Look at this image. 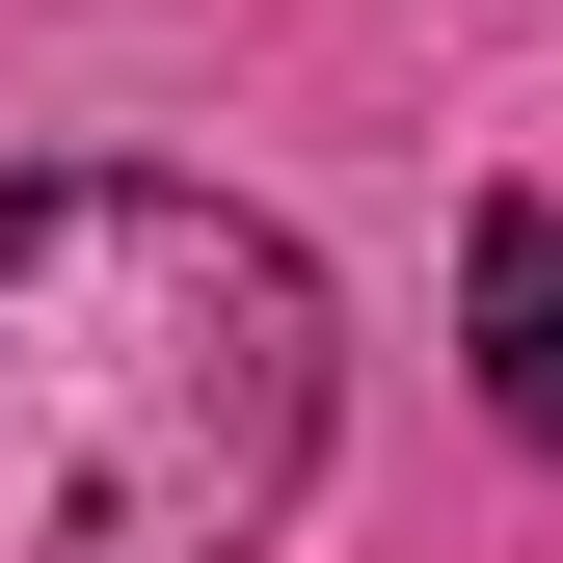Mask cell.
<instances>
[{
  "instance_id": "cell-2",
  "label": "cell",
  "mask_w": 563,
  "mask_h": 563,
  "mask_svg": "<svg viewBox=\"0 0 563 563\" xmlns=\"http://www.w3.org/2000/svg\"><path fill=\"white\" fill-rule=\"evenodd\" d=\"M456 322H483V402H510V430L563 456V216H537V188L456 242Z\"/></svg>"
},
{
  "instance_id": "cell-1",
  "label": "cell",
  "mask_w": 563,
  "mask_h": 563,
  "mask_svg": "<svg viewBox=\"0 0 563 563\" xmlns=\"http://www.w3.org/2000/svg\"><path fill=\"white\" fill-rule=\"evenodd\" d=\"M322 456V268L162 162H0V563H242Z\"/></svg>"
}]
</instances>
